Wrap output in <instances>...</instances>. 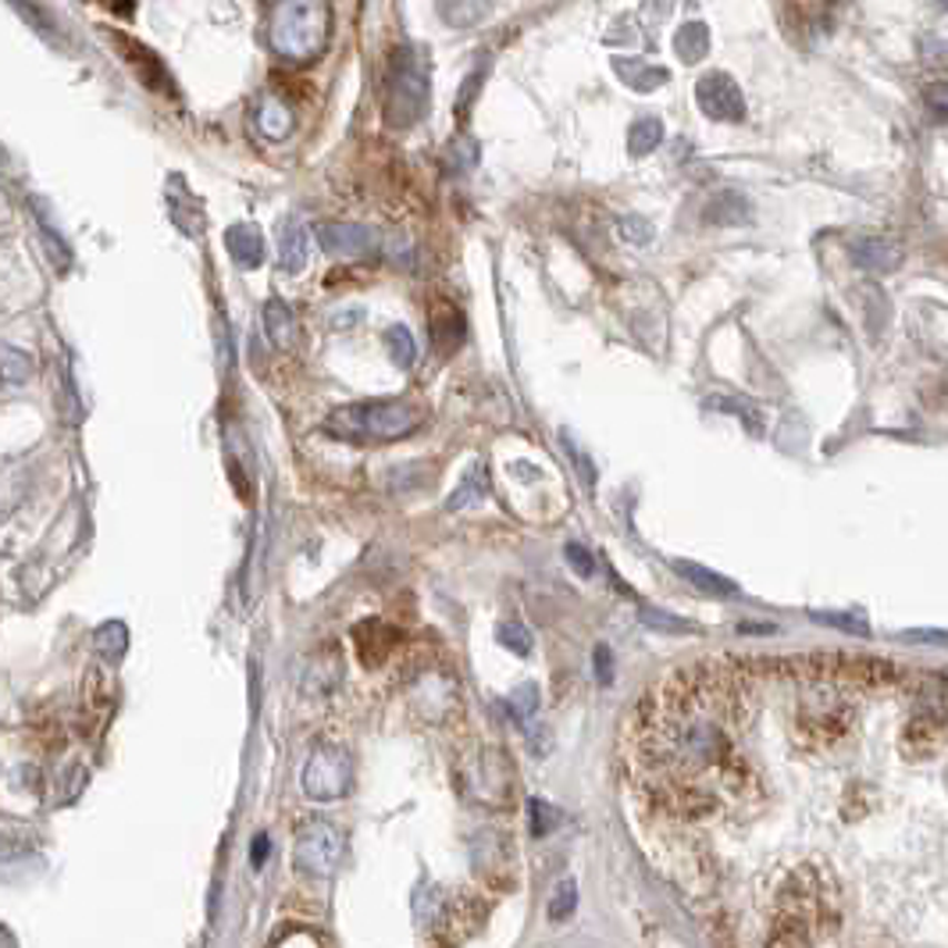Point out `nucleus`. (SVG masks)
Segmentation results:
<instances>
[{
    "mask_svg": "<svg viewBox=\"0 0 948 948\" xmlns=\"http://www.w3.org/2000/svg\"><path fill=\"white\" fill-rule=\"evenodd\" d=\"M753 659H703L664 677L624 735L635 791L674 820L742 803V735L753 714Z\"/></svg>",
    "mask_w": 948,
    "mask_h": 948,
    "instance_id": "f257e3e1",
    "label": "nucleus"
},
{
    "mask_svg": "<svg viewBox=\"0 0 948 948\" xmlns=\"http://www.w3.org/2000/svg\"><path fill=\"white\" fill-rule=\"evenodd\" d=\"M500 642H503V646H511L514 653H521V656L532 649V638H528V632L521 628V624H503V628H500Z\"/></svg>",
    "mask_w": 948,
    "mask_h": 948,
    "instance_id": "e433bc0d",
    "label": "nucleus"
},
{
    "mask_svg": "<svg viewBox=\"0 0 948 948\" xmlns=\"http://www.w3.org/2000/svg\"><path fill=\"white\" fill-rule=\"evenodd\" d=\"M353 646H357V656L364 659V667H382L393 649L400 646V632L393 624H385L379 617H371L364 624L353 628Z\"/></svg>",
    "mask_w": 948,
    "mask_h": 948,
    "instance_id": "9d476101",
    "label": "nucleus"
},
{
    "mask_svg": "<svg viewBox=\"0 0 948 948\" xmlns=\"http://www.w3.org/2000/svg\"><path fill=\"white\" fill-rule=\"evenodd\" d=\"M425 425V411L406 400H375V403H350L329 414L325 428L350 443H393L406 438Z\"/></svg>",
    "mask_w": 948,
    "mask_h": 948,
    "instance_id": "7ed1b4c3",
    "label": "nucleus"
},
{
    "mask_svg": "<svg viewBox=\"0 0 948 948\" xmlns=\"http://www.w3.org/2000/svg\"><path fill=\"white\" fill-rule=\"evenodd\" d=\"M317 243L329 253H343V258H364V253L379 250V232L371 225L353 222H329L317 229Z\"/></svg>",
    "mask_w": 948,
    "mask_h": 948,
    "instance_id": "6e6552de",
    "label": "nucleus"
},
{
    "mask_svg": "<svg viewBox=\"0 0 948 948\" xmlns=\"http://www.w3.org/2000/svg\"><path fill=\"white\" fill-rule=\"evenodd\" d=\"M853 261L870 271H895L902 264V246L885 240V235H863L853 243Z\"/></svg>",
    "mask_w": 948,
    "mask_h": 948,
    "instance_id": "f8f14e48",
    "label": "nucleus"
},
{
    "mask_svg": "<svg viewBox=\"0 0 948 948\" xmlns=\"http://www.w3.org/2000/svg\"><path fill=\"white\" fill-rule=\"evenodd\" d=\"M268 835H258L253 838V845H250V859H253V867H264V859H268Z\"/></svg>",
    "mask_w": 948,
    "mask_h": 948,
    "instance_id": "4c0bfd02",
    "label": "nucleus"
},
{
    "mask_svg": "<svg viewBox=\"0 0 948 948\" xmlns=\"http://www.w3.org/2000/svg\"><path fill=\"white\" fill-rule=\"evenodd\" d=\"M528 817H532V831L535 835H549L553 824H556V813L549 809V803H542V799L528 803Z\"/></svg>",
    "mask_w": 948,
    "mask_h": 948,
    "instance_id": "f704fd0d",
    "label": "nucleus"
},
{
    "mask_svg": "<svg viewBox=\"0 0 948 948\" xmlns=\"http://www.w3.org/2000/svg\"><path fill=\"white\" fill-rule=\"evenodd\" d=\"M264 329H268V339L275 346H290L293 335H296V317L290 311V303L285 300H268L264 303Z\"/></svg>",
    "mask_w": 948,
    "mask_h": 948,
    "instance_id": "412c9836",
    "label": "nucleus"
},
{
    "mask_svg": "<svg viewBox=\"0 0 948 948\" xmlns=\"http://www.w3.org/2000/svg\"><path fill=\"white\" fill-rule=\"evenodd\" d=\"M111 40H114L118 47L125 50V61H132V68H135V72H140V79L147 82V87H154V90H168V82H172V79H168L164 64H161L154 54H150L147 47L132 43L129 37H122V32H114Z\"/></svg>",
    "mask_w": 948,
    "mask_h": 948,
    "instance_id": "4468645a",
    "label": "nucleus"
},
{
    "mask_svg": "<svg viewBox=\"0 0 948 948\" xmlns=\"http://www.w3.org/2000/svg\"><path fill=\"white\" fill-rule=\"evenodd\" d=\"M485 493V471L482 467H474L467 478H464V485H461V493H456L453 500H450V511H461L464 503H471V500H478Z\"/></svg>",
    "mask_w": 948,
    "mask_h": 948,
    "instance_id": "c756f323",
    "label": "nucleus"
},
{
    "mask_svg": "<svg viewBox=\"0 0 948 948\" xmlns=\"http://www.w3.org/2000/svg\"><path fill=\"white\" fill-rule=\"evenodd\" d=\"M332 37L329 0H282L268 19V43L285 61H314Z\"/></svg>",
    "mask_w": 948,
    "mask_h": 948,
    "instance_id": "f03ea898",
    "label": "nucleus"
},
{
    "mask_svg": "<svg viewBox=\"0 0 948 948\" xmlns=\"http://www.w3.org/2000/svg\"><path fill=\"white\" fill-rule=\"evenodd\" d=\"M532 706H535V688L524 685V688L517 692V709H521L524 717H532Z\"/></svg>",
    "mask_w": 948,
    "mask_h": 948,
    "instance_id": "58836bf2",
    "label": "nucleus"
},
{
    "mask_svg": "<svg viewBox=\"0 0 948 948\" xmlns=\"http://www.w3.org/2000/svg\"><path fill=\"white\" fill-rule=\"evenodd\" d=\"M296 118H293V108L285 104L282 97H264L261 108H258V129L268 135V140H285V135L293 132Z\"/></svg>",
    "mask_w": 948,
    "mask_h": 948,
    "instance_id": "dca6fc26",
    "label": "nucleus"
},
{
    "mask_svg": "<svg viewBox=\"0 0 948 948\" xmlns=\"http://www.w3.org/2000/svg\"><path fill=\"white\" fill-rule=\"evenodd\" d=\"M659 143H664V122H659V118H638L628 132V154L646 158Z\"/></svg>",
    "mask_w": 948,
    "mask_h": 948,
    "instance_id": "5701e85b",
    "label": "nucleus"
},
{
    "mask_svg": "<svg viewBox=\"0 0 948 948\" xmlns=\"http://www.w3.org/2000/svg\"><path fill=\"white\" fill-rule=\"evenodd\" d=\"M339 682H343V653H339L335 646L314 649L300 670L303 696H325V692H332Z\"/></svg>",
    "mask_w": 948,
    "mask_h": 948,
    "instance_id": "1a4fd4ad",
    "label": "nucleus"
},
{
    "mask_svg": "<svg viewBox=\"0 0 948 948\" xmlns=\"http://www.w3.org/2000/svg\"><path fill=\"white\" fill-rule=\"evenodd\" d=\"M674 571H677V574H685V578H688L692 585H696V588L714 592V596H738V585H735V582H727V578H720V574L706 571V567H699V564L677 561V564H674Z\"/></svg>",
    "mask_w": 948,
    "mask_h": 948,
    "instance_id": "b1692460",
    "label": "nucleus"
},
{
    "mask_svg": "<svg viewBox=\"0 0 948 948\" xmlns=\"http://www.w3.org/2000/svg\"><path fill=\"white\" fill-rule=\"evenodd\" d=\"M642 621H646L649 628H656V632H670V635H677V632H692V624H688V621H677V617H670V614H659V609H642Z\"/></svg>",
    "mask_w": 948,
    "mask_h": 948,
    "instance_id": "72a5a7b5",
    "label": "nucleus"
},
{
    "mask_svg": "<svg viewBox=\"0 0 948 948\" xmlns=\"http://www.w3.org/2000/svg\"><path fill=\"white\" fill-rule=\"evenodd\" d=\"M574 902H578V888H574V880H561V885H556L553 902H549V920L553 924L567 920L574 912Z\"/></svg>",
    "mask_w": 948,
    "mask_h": 948,
    "instance_id": "a878e982",
    "label": "nucleus"
},
{
    "mask_svg": "<svg viewBox=\"0 0 948 948\" xmlns=\"http://www.w3.org/2000/svg\"><path fill=\"white\" fill-rule=\"evenodd\" d=\"M696 100L703 114L714 118V122H742L745 118V97L727 72H706L696 82Z\"/></svg>",
    "mask_w": 948,
    "mask_h": 948,
    "instance_id": "0eeeda50",
    "label": "nucleus"
},
{
    "mask_svg": "<svg viewBox=\"0 0 948 948\" xmlns=\"http://www.w3.org/2000/svg\"><path fill=\"white\" fill-rule=\"evenodd\" d=\"M614 72L628 82L632 90L638 93H653L667 82V68H653V64H642L635 58H617L614 54Z\"/></svg>",
    "mask_w": 948,
    "mask_h": 948,
    "instance_id": "a211bd4d",
    "label": "nucleus"
},
{
    "mask_svg": "<svg viewBox=\"0 0 948 948\" xmlns=\"http://www.w3.org/2000/svg\"><path fill=\"white\" fill-rule=\"evenodd\" d=\"M493 4H496V0H435L438 19H443L446 26H453V29L478 26L482 19H488Z\"/></svg>",
    "mask_w": 948,
    "mask_h": 948,
    "instance_id": "2eb2a0df",
    "label": "nucleus"
},
{
    "mask_svg": "<svg viewBox=\"0 0 948 948\" xmlns=\"http://www.w3.org/2000/svg\"><path fill=\"white\" fill-rule=\"evenodd\" d=\"M428 54L417 47L393 50L385 82V122L393 129H411L428 108Z\"/></svg>",
    "mask_w": 948,
    "mask_h": 948,
    "instance_id": "20e7f679",
    "label": "nucleus"
},
{
    "mask_svg": "<svg viewBox=\"0 0 948 948\" xmlns=\"http://www.w3.org/2000/svg\"><path fill=\"white\" fill-rule=\"evenodd\" d=\"M706 222L709 225H745L749 222V203H745L742 193H720L709 200Z\"/></svg>",
    "mask_w": 948,
    "mask_h": 948,
    "instance_id": "4be33fe9",
    "label": "nucleus"
},
{
    "mask_svg": "<svg viewBox=\"0 0 948 948\" xmlns=\"http://www.w3.org/2000/svg\"><path fill=\"white\" fill-rule=\"evenodd\" d=\"M617 232H621V240H628V243H649V235H653L649 222H646V218H638V214L621 218Z\"/></svg>",
    "mask_w": 948,
    "mask_h": 948,
    "instance_id": "7c9ffc66",
    "label": "nucleus"
},
{
    "mask_svg": "<svg viewBox=\"0 0 948 948\" xmlns=\"http://www.w3.org/2000/svg\"><path fill=\"white\" fill-rule=\"evenodd\" d=\"M293 859L303 874L311 877H332L339 874L346 859V835L343 827H335L332 820H307L300 824L296 831V845H293Z\"/></svg>",
    "mask_w": 948,
    "mask_h": 948,
    "instance_id": "39448f33",
    "label": "nucleus"
},
{
    "mask_svg": "<svg viewBox=\"0 0 948 948\" xmlns=\"http://www.w3.org/2000/svg\"><path fill=\"white\" fill-rule=\"evenodd\" d=\"M300 785L303 791L311 795L317 803H332V799H343L353 785V764L343 749L335 745H321V749L311 753V759L303 764L300 774Z\"/></svg>",
    "mask_w": 948,
    "mask_h": 948,
    "instance_id": "423d86ee",
    "label": "nucleus"
},
{
    "mask_svg": "<svg viewBox=\"0 0 948 948\" xmlns=\"http://www.w3.org/2000/svg\"><path fill=\"white\" fill-rule=\"evenodd\" d=\"M97 649L104 656H111V659L122 656L125 653V628H122V624H104V628L97 632Z\"/></svg>",
    "mask_w": 948,
    "mask_h": 948,
    "instance_id": "c85d7f7f",
    "label": "nucleus"
},
{
    "mask_svg": "<svg viewBox=\"0 0 948 948\" xmlns=\"http://www.w3.org/2000/svg\"><path fill=\"white\" fill-rule=\"evenodd\" d=\"M478 788V799L485 803H503L511 795L514 781H511V764L496 753V749H485L478 756V767H474V777H467Z\"/></svg>",
    "mask_w": 948,
    "mask_h": 948,
    "instance_id": "9b49d317",
    "label": "nucleus"
},
{
    "mask_svg": "<svg viewBox=\"0 0 948 948\" xmlns=\"http://www.w3.org/2000/svg\"><path fill=\"white\" fill-rule=\"evenodd\" d=\"M674 50L685 64H696L709 54V26L706 22H685L674 32Z\"/></svg>",
    "mask_w": 948,
    "mask_h": 948,
    "instance_id": "aec40b11",
    "label": "nucleus"
},
{
    "mask_svg": "<svg viewBox=\"0 0 948 948\" xmlns=\"http://www.w3.org/2000/svg\"><path fill=\"white\" fill-rule=\"evenodd\" d=\"M474 161H478V147H474V140H467V135H464V140H453L450 164L464 172V168H474Z\"/></svg>",
    "mask_w": 948,
    "mask_h": 948,
    "instance_id": "c9c22d12",
    "label": "nucleus"
},
{
    "mask_svg": "<svg viewBox=\"0 0 948 948\" xmlns=\"http://www.w3.org/2000/svg\"><path fill=\"white\" fill-rule=\"evenodd\" d=\"M924 108L930 111V118L948 122V79L927 82V87H924Z\"/></svg>",
    "mask_w": 948,
    "mask_h": 948,
    "instance_id": "bb28decb",
    "label": "nucleus"
},
{
    "mask_svg": "<svg viewBox=\"0 0 948 948\" xmlns=\"http://www.w3.org/2000/svg\"><path fill=\"white\" fill-rule=\"evenodd\" d=\"M596 659H599V677H603V682H609V649L599 646V649H596Z\"/></svg>",
    "mask_w": 948,
    "mask_h": 948,
    "instance_id": "ea45409f",
    "label": "nucleus"
},
{
    "mask_svg": "<svg viewBox=\"0 0 948 948\" xmlns=\"http://www.w3.org/2000/svg\"><path fill=\"white\" fill-rule=\"evenodd\" d=\"M279 4H282V0H279Z\"/></svg>",
    "mask_w": 948,
    "mask_h": 948,
    "instance_id": "79ce46f5",
    "label": "nucleus"
},
{
    "mask_svg": "<svg viewBox=\"0 0 948 948\" xmlns=\"http://www.w3.org/2000/svg\"><path fill=\"white\" fill-rule=\"evenodd\" d=\"M385 339H389V353H393L396 367H411L414 357H417V343H414L411 329H406V325H393Z\"/></svg>",
    "mask_w": 948,
    "mask_h": 948,
    "instance_id": "393cba45",
    "label": "nucleus"
},
{
    "mask_svg": "<svg viewBox=\"0 0 948 948\" xmlns=\"http://www.w3.org/2000/svg\"><path fill=\"white\" fill-rule=\"evenodd\" d=\"M941 8H948V0H941Z\"/></svg>",
    "mask_w": 948,
    "mask_h": 948,
    "instance_id": "a19ab883",
    "label": "nucleus"
},
{
    "mask_svg": "<svg viewBox=\"0 0 948 948\" xmlns=\"http://www.w3.org/2000/svg\"><path fill=\"white\" fill-rule=\"evenodd\" d=\"M303 264H307V232L296 222L279 225V268L285 275H296Z\"/></svg>",
    "mask_w": 948,
    "mask_h": 948,
    "instance_id": "f3484780",
    "label": "nucleus"
},
{
    "mask_svg": "<svg viewBox=\"0 0 948 948\" xmlns=\"http://www.w3.org/2000/svg\"><path fill=\"white\" fill-rule=\"evenodd\" d=\"M564 556H567V564L578 571V578H592V574H596V561H592V553L585 546H578V542H567Z\"/></svg>",
    "mask_w": 948,
    "mask_h": 948,
    "instance_id": "473e14b6",
    "label": "nucleus"
},
{
    "mask_svg": "<svg viewBox=\"0 0 948 948\" xmlns=\"http://www.w3.org/2000/svg\"><path fill=\"white\" fill-rule=\"evenodd\" d=\"M432 339L438 350H456V343L464 339V314L453 307V303H435L432 311Z\"/></svg>",
    "mask_w": 948,
    "mask_h": 948,
    "instance_id": "6ab92c4d",
    "label": "nucleus"
},
{
    "mask_svg": "<svg viewBox=\"0 0 948 948\" xmlns=\"http://www.w3.org/2000/svg\"><path fill=\"white\" fill-rule=\"evenodd\" d=\"M268 948H329V945H325V938H321V935H314V930L293 927V930H285V935H279Z\"/></svg>",
    "mask_w": 948,
    "mask_h": 948,
    "instance_id": "cd10ccee",
    "label": "nucleus"
},
{
    "mask_svg": "<svg viewBox=\"0 0 948 948\" xmlns=\"http://www.w3.org/2000/svg\"><path fill=\"white\" fill-rule=\"evenodd\" d=\"M32 371V361L26 357V353H19L14 346H4V379L8 382H26Z\"/></svg>",
    "mask_w": 948,
    "mask_h": 948,
    "instance_id": "2f4dec72",
    "label": "nucleus"
},
{
    "mask_svg": "<svg viewBox=\"0 0 948 948\" xmlns=\"http://www.w3.org/2000/svg\"><path fill=\"white\" fill-rule=\"evenodd\" d=\"M225 250L240 268H258L264 261V235L258 225H232L225 232Z\"/></svg>",
    "mask_w": 948,
    "mask_h": 948,
    "instance_id": "ddd939ff",
    "label": "nucleus"
}]
</instances>
